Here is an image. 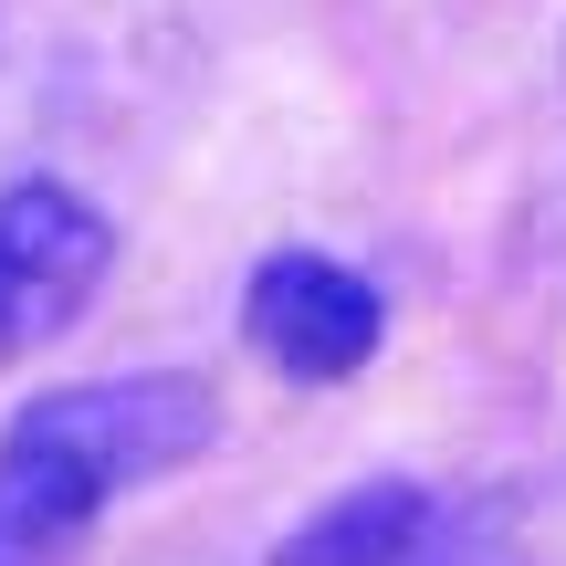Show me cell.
Listing matches in <instances>:
<instances>
[{
	"mask_svg": "<svg viewBox=\"0 0 566 566\" xmlns=\"http://www.w3.org/2000/svg\"><path fill=\"white\" fill-rule=\"evenodd\" d=\"M105 283H116V221L95 189L53 179V168L0 189V367L63 346Z\"/></svg>",
	"mask_w": 566,
	"mask_h": 566,
	"instance_id": "7a4b0ae2",
	"label": "cell"
},
{
	"mask_svg": "<svg viewBox=\"0 0 566 566\" xmlns=\"http://www.w3.org/2000/svg\"><path fill=\"white\" fill-rule=\"evenodd\" d=\"M221 441V388L189 367L63 378L0 420V566H74L95 525L179 483Z\"/></svg>",
	"mask_w": 566,
	"mask_h": 566,
	"instance_id": "6da1fadb",
	"label": "cell"
},
{
	"mask_svg": "<svg viewBox=\"0 0 566 566\" xmlns=\"http://www.w3.org/2000/svg\"><path fill=\"white\" fill-rule=\"evenodd\" d=\"M399 566H525V546H514V514L483 504V493H441V514L420 525V546H409Z\"/></svg>",
	"mask_w": 566,
	"mask_h": 566,
	"instance_id": "277c9868",
	"label": "cell"
},
{
	"mask_svg": "<svg viewBox=\"0 0 566 566\" xmlns=\"http://www.w3.org/2000/svg\"><path fill=\"white\" fill-rule=\"evenodd\" d=\"M242 346L294 388H346L388 346V283L357 273L346 252L283 242L242 273Z\"/></svg>",
	"mask_w": 566,
	"mask_h": 566,
	"instance_id": "3957f363",
	"label": "cell"
}]
</instances>
